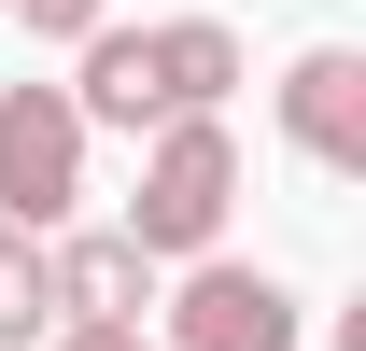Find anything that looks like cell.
Listing matches in <instances>:
<instances>
[{
    "label": "cell",
    "instance_id": "6da1fadb",
    "mask_svg": "<svg viewBox=\"0 0 366 351\" xmlns=\"http://www.w3.org/2000/svg\"><path fill=\"white\" fill-rule=\"evenodd\" d=\"M226 211H239V141H226V113H169V127L141 141V197H127V225H113V239H127L141 267L155 253H212V239H226Z\"/></svg>",
    "mask_w": 366,
    "mask_h": 351
},
{
    "label": "cell",
    "instance_id": "7a4b0ae2",
    "mask_svg": "<svg viewBox=\"0 0 366 351\" xmlns=\"http://www.w3.org/2000/svg\"><path fill=\"white\" fill-rule=\"evenodd\" d=\"M85 197V127L56 85H0V225L14 239H56Z\"/></svg>",
    "mask_w": 366,
    "mask_h": 351
},
{
    "label": "cell",
    "instance_id": "3957f363",
    "mask_svg": "<svg viewBox=\"0 0 366 351\" xmlns=\"http://www.w3.org/2000/svg\"><path fill=\"white\" fill-rule=\"evenodd\" d=\"M169 351H296V295H282L268 267H226L197 253L169 295Z\"/></svg>",
    "mask_w": 366,
    "mask_h": 351
},
{
    "label": "cell",
    "instance_id": "277c9868",
    "mask_svg": "<svg viewBox=\"0 0 366 351\" xmlns=\"http://www.w3.org/2000/svg\"><path fill=\"white\" fill-rule=\"evenodd\" d=\"M282 141H296L310 169H338V183L366 169V56L352 43H310L282 71Z\"/></svg>",
    "mask_w": 366,
    "mask_h": 351
},
{
    "label": "cell",
    "instance_id": "5b68a950",
    "mask_svg": "<svg viewBox=\"0 0 366 351\" xmlns=\"http://www.w3.org/2000/svg\"><path fill=\"white\" fill-rule=\"evenodd\" d=\"M43 267H56V323H113V337H141L155 267H141L113 225H71V239H43Z\"/></svg>",
    "mask_w": 366,
    "mask_h": 351
},
{
    "label": "cell",
    "instance_id": "8992f818",
    "mask_svg": "<svg viewBox=\"0 0 366 351\" xmlns=\"http://www.w3.org/2000/svg\"><path fill=\"white\" fill-rule=\"evenodd\" d=\"M56 98H71V127H127V141L169 127V98H155V43H141V29H99L85 71H71Z\"/></svg>",
    "mask_w": 366,
    "mask_h": 351
},
{
    "label": "cell",
    "instance_id": "52a82bcc",
    "mask_svg": "<svg viewBox=\"0 0 366 351\" xmlns=\"http://www.w3.org/2000/svg\"><path fill=\"white\" fill-rule=\"evenodd\" d=\"M155 43V98L169 113H226V85H239V29L226 14H169V29H141Z\"/></svg>",
    "mask_w": 366,
    "mask_h": 351
},
{
    "label": "cell",
    "instance_id": "ba28073f",
    "mask_svg": "<svg viewBox=\"0 0 366 351\" xmlns=\"http://www.w3.org/2000/svg\"><path fill=\"white\" fill-rule=\"evenodd\" d=\"M29 337H56V267H43V239L0 225V351H29Z\"/></svg>",
    "mask_w": 366,
    "mask_h": 351
},
{
    "label": "cell",
    "instance_id": "9c48e42d",
    "mask_svg": "<svg viewBox=\"0 0 366 351\" xmlns=\"http://www.w3.org/2000/svg\"><path fill=\"white\" fill-rule=\"evenodd\" d=\"M14 14H29V43H99L113 29V0H14Z\"/></svg>",
    "mask_w": 366,
    "mask_h": 351
},
{
    "label": "cell",
    "instance_id": "30bf717a",
    "mask_svg": "<svg viewBox=\"0 0 366 351\" xmlns=\"http://www.w3.org/2000/svg\"><path fill=\"white\" fill-rule=\"evenodd\" d=\"M56 351H141V337H113V323H56Z\"/></svg>",
    "mask_w": 366,
    "mask_h": 351
}]
</instances>
